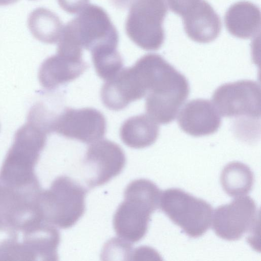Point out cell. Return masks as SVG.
I'll return each mask as SVG.
<instances>
[{"mask_svg":"<svg viewBox=\"0 0 261 261\" xmlns=\"http://www.w3.org/2000/svg\"><path fill=\"white\" fill-rule=\"evenodd\" d=\"M162 191L144 178L130 182L113 217V227L122 241L136 243L146 235L151 214L160 207Z\"/></svg>","mask_w":261,"mask_h":261,"instance_id":"obj_1","label":"cell"},{"mask_svg":"<svg viewBox=\"0 0 261 261\" xmlns=\"http://www.w3.org/2000/svg\"><path fill=\"white\" fill-rule=\"evenodd\" d=\"M87 190L71 177H57L47 190H42L39 205L43 219L62 229L73 226L85 212Z\"/></svg>","mask_w":261,"mask_h":261,"instance_id":"obj_2","label":"cell"},{"mask_svg":"<svg viewBox=\"0 0 261 261\" xmlns=\"http://www.w3.org/2000/svg\"><path fill=\"white\" fill-rule=\"evenodd\" d=\"M160 207L191 238L202 236L211 227L213 214L211 205L181 189L170 188L162 191Z\"/></svg>","mask_w":261,"mask_h":261,"instance_id":"obj_3","label":"cell"},{"mask_svg":"<svg viewBox=\"0 0 261 261\" xmlns=\"http://www.w3.org/2000/svg\"><path fill=\"white\" fill-rule=\"evenodd\" d=\"M190 93L187 78L169 64L146 95L147 114L157 123H170Z\"/></svg>","mask_w":261,"mask_h":261,"instance_id":"obj_4","label":"cell"},{"mask_svg":"<svg viewBox=\"0 0 261 261\" xmlns=\"http://www.w3.org/2000/svg\"><path fill=\"white\" fill-rule=\"evenodd\" d=\"M165 0H135L125 22L128 37L146 50H156L164 43L163 27L167 14Z\"/></svg>","mask_w":261,"mask_h":261,"instance_id":"obj_5","label":"cell"},{"mask_svg":"<svg viewBox=\"0 0 261 261\" xmlns=\"http://www.w3.org/2000/svg\"><path fill=\"white\" fill-rule=\"evenodd\" d=\"M212 100L222 117L260 120V87L255 81L241 80L223 84L215 91Z\"/></svg>","mask_w":261,"mask_h":261,"instance_id":"obj_6","label":"cell"},{"mask_svg":"<svg viewBox=\"0 0 261 261\" xmlns=\"http://www.w3.org/2000/svg\"><path fill=\"white\" fill-rule=\"evenodd\" d=\"M64 27L82 48L91 51L105 45L117 46L118 32L101 7L87 5Z\"/></svg>","mask_w":261,"mask_h":261,"instance_id":"obj_7","label":"cell"},{"mask_svg":"<svg viewBox=\"0 0 261 261\" xmlns=\"http://www.w3.org/2000/svg\"><path fill=\"white\" fill-rule=\"evenodd\" d=\"M259 218L253 199L245 195L239 196L214 211L213 229L219 238L236 241L246 233L255 232Z\"/></svg>","mask_w":261,"mask_h":261,"instance_id":"obj_8","label":"cell"},{"mask_svg":"<svg viewBox=\"0 0 261 261\" xmlns=\"http://www.w3.org/2000/svg\"><path fill=\"white\" fill-rule=\"evenodd\" d=\"M83 163L86 183L92 188L119 174L125 165L126 157L118 144L107 139L99 140L89 146Z\"/></svg>","mask_w":261,"mask_h":261,"instance_id":"obj_9","label":"cell"},{"mask_svg":"<svg viewBox=\"0 0 261 261\" xmlns=\"http://www.w3.org/2000/svg\"><path fill=\"white\" fill-rule=\"evenodd\" d=\"M106 128L103 115L91 108H66L59 116L52 118L50 124V133L55 132L86 144L102 138Z\"/></svg>","mask_w":261,"mask_h":261,"instance_id":"obj_10","label":"cell"},{"mask_svg":"<svg viewBox=\"0 0 261 261\" xmlns=\"http://www.w3.org/2000/svg\"><path fill=\"white\" fill-rule=\"evenodd\" d=\"M100 95L106 107L119 111L131 102L142 98L146 93L133 66L122 69L113 78L107 81L101 87Z\"/></svg>","mask_w":261,"mask_h":261,"instance_id":"obj_11","label":"cell"},{"mask_svg":"<svg viewBox=\"0 0 261 261\" xmlns=\"http://www.w3.org/2000/svg\"><path fill=\"white\" fill-rule=\"evenodd\" d=\"M177 122L186 134L201 137L216 132L221 125V118L212 102L198 98L189 101L182 107Z\"/></svg>","mask_w":261,"mask_h":261,"instance_id":"obj_12","label":"cell"},{"mask_svg":"<svg viewBox=\"0 0 261 261\" xmlns=\"http://www.w3.org/2000/svg\"><path fill=\"white\" fill-rule=\"evenodd\" d=\"M88 67L82 57L57 53L42 63L38 72L39 81L44 88L53 90L77 79Z\"/></svg>","mask_w":261,"mask_h":261,"instance_id":"obj_13","label":"cell"},{"mask_svg":"<svg viewBox=\"0 0 261 261\" xmlns=\"http://www.w3.org/2000/svg\"><path fill=\"white\" fill-rule=\"evenodd\" d=\"M181 17L186 33L195 42H211L218 37L221 31L219 15L205 0H198Z\"/></svg>","mask_w":261,"mask_h":261,"instance_id":"obj_14","label":"cell"},{"mask_svg":"<svg viewBox=\"0 0 261 261\" xmlns=\"http://www.w3.org/2000/svg\"><path fill=\"white\" fill-rule=\"evenodd\" d=\"M260 11L258 6L248 1H240L232 5L226 11L224 22L232 36L249 39L260 32Z\"/></svg>","mask_w":261,"mask_h":261,"instance_id":"obj_15","label":"cell"},{"mask_svg":"<svg viewBox=\"0 0 261 261\" xmlns=\"http://www.w3.org/2000/svg\"><path fill=\"white\" fill-rule=\"evenodd\" d=\"M159 126L147 114H141L126 119L120 129V138L126 146L140 149L153 144L158 139Z\"/></svg>","mask_w":261,"mask_h":261,"instance_id":"obj_16","label":"cell"},{"mask_svg":"<svg viewBox=\"0 0 261 261\" xmlns=\"http://www.w3.org/2000/svg\"><path fill=\"white\" fill-rule=\"evenodd\" d=\"M28 25L36 39L48 44L58 42L63 27L57 14L43 7L36 8L31 12Z\"/></svg>","mask_w":261,"mask_h":261,"instance_id":"obj_17","label":"cell"},{"mask_svg":"<svg viewBox=\"0 0 261 261\" xmlns=\"http://www.w3.org/2000/svg\"><path fill=\"white\" fill-rule=\"evenodd\" d=\"M220 181L223 189L231 197L244 196L252 190L254 177L251 169L240 162H231L222 169Z\"/></svg>","mask_w":261,"mask_h":261,"instance_id":"obj_18","label":"cell"},{"mask_svg":"<svg viewBox=\"0 0 261 261\" xmlns=\"http://www.w3.org/2000/svg\"><path fill=\"white\" fill-rule=\"evenodd\" d=\"M117 46H103L91 51L92 62L97 75L108 81L122 69L123 61Z\"/></svg>","mask_w":261,"mask_h":261,"instance_id":"obj_19","label":"cell"},{"mask_svg":"<svg viewBox=\"0 0 261 261\" xmlns=\"http://www.w3.org/2000/svg\"><path fill=\"white\" fill-rule=\"evenodd\" d=\"M90 0H57L61 8L65 11L75 14L79 13L87 5Z\"/></svg>","mask_w":261,"mask_h":261,"instance_id":"obj_20","label":"cell"},{"mask_svg":"<svg viewBox=\"0 0 261 261\" xmlns=\"http://www.w3.org/2000/svg\"><path fill=\"white\" fill-rule=\"evenodd\" d=\"M170 9L173 13L182 16L198 0H167Z\"/></svg>","mask_w":261,"mask_h":261,"instance_id":"obj_21","label":"cell"},{"mask_svg":"<svg viewBox=\"0 0 261 261\" xmlns=\"http://www.w3.org/2000/svg\"><path fill=\"white\" fill-rule=\"evenodd\" d=\"M111 3L118 8L125 9L130 6L135 0H110Z\"/></svg>","mask_w":261,"mask_h":261,"instance_id":"obj_22","label":"cell"},{"mask_svg":"<svg viewBox=\"0 0 261 261\" xmlns=\"http://www.w3.org/2000/svg\"><path fill=\"white\" fill-rule=\"evenodd\" d=\"M17 1L18 0H0V6H5L13 4Z\"/></svg>","mask_w":261,"mask_h":261,"instance_id":"obj_23","label":"cell"}]
</instances>
